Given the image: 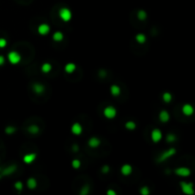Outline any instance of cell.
<instances>
[{"mask_svg": "<svg viewBox=\"0 0 195 195\" xmlns=\"http://www.w3.org/2000/svg\"><path fill=\"white\" fill-rule=\"evenodd\" d=\"M59 17L62 19V21L64 22H69L71 20L72 18V13H71V11L70 9H68V8L64 7V8H61L59 10Z\"/></svg>", "mask_w": 195, "mask_h": 195, "instance_id": "cell-1", "label": "cell"}, {"mask_svg": "<svg viewBox=\"0 0 195 195\" xmlns=\"http://www.w3.org/2000/svg\"><path fill=\"white\" fill-rule=\"evenodd\" d=\"M7 58H8V60H9V62H10L11 64L17 65V64L21 61L22 57H21V54H20L19 52L13 51V52H10L9 53H8Z\"/></svg>", "mask_w": 195, "mask_h": 195, "instance_id": "cell-2", "label": "cell"}, {"mask_svg": "<svg viewBox=\"0 0 195 195\" xmlns=\"http://www.w3.org/2000/svg\"><path fill=\"white\" fill-rule=\"evenodd\" d=\"M180 188L181 190L187 195H192L194 194V189H193V184L192 183H188V182H181L180 183Z\"/></svg>", "mask_w": 195, "mask_h": 195, "instance_id": "cell-3", "label": "cell"}, {"mask_svg": "<svg viewBox=\"0 0 195 195\" xmlns=\"http://www.w3.org/2000/svg\"><path fill=\"white\" fill-rule=\"evenodd\" d=\"M103 114H104V116L107 118V119H113V118L116 116L117 110L112 106H107L106 108L104 109Z\"/></svg>", "mask_w": 195, "mask_h": 195, "instance_id": "cell-4", "label": "cell"}, {"mask_svg": "<svg viewBox=\"0 0 195 195\" xmlns=\"http://www.w3.org/2000/svg\"><path fill=\"white\" fill-rule=\"evenodd\" d=\"M175 152H176V150H175L174 148H170V150L164 151L163 153L159 156L158 162H163V161H165V160H167V159L172 157V155L175 154Z\"/></svg>", "mask_w": 195, "mask_h": 195, "instance_id": "cell-5", "label": "cell"}, {"mask_svg": "<svg viewBox=\"0 0 195 195\" xmlns=\"http://www.w3.org/2000/svg\"><path fill=\"white\" fill-rule=\"evenodd\" d=\"M150 137H151L152 142H153V143H158L163 138V133H162V131H160L159 129H152Z\"/></svg>", "mask_w": 195, "mask_h": 195, "instance_id": "cell-6", "label": "cell"}, {"mask_svg": "<svg viewBox=\"0 0 195 195\" xmlns=\"http://www.w3.org/2000/svg\"><path fill=\"white\" fill-rule=\"evenodd\" d=\"M190 170L188 169V167H177L176 170H174V173L178 175V176H181V177H187V176H189L190 175Z\"/></svg>", "mask_w": 195, "mask_h": 195, "instance_id": "cell-7", "label": "cell"}, {"mask_svg": "<svg viewBox=\"0 0 195 195\" xmlns=\"http://www.w3.org/2000/svg\"><path fill=\"white\" fill-rule=\"evenodd\" d=\"M37 32L40 35H47V34H49V32H51V28H49V26L47 23H42V24L38 26Z\"/></svg>", "mask_w": 195, "mask_h": 195, "instance_id": "cell-8", "label": "cell"}, {"mask_svg": "<svg viewBox=\"0 0 195 195\" xmlns=\"http://www.w3.org/2000/svg\"><path fill=\"white\" fill-rule=\"evenodd\" d=\"M71 133L72 134H74L76 136L80 135L83 131V127L82 125L78 123V122H76V123H73L71 125Z\"/></svg>", "mask_w": 195, "mask_h": 195, "instance_id": "cell-9", "label": "cell"}, {"mask_svg": "<svg viewBox=\"0 0 195 195\" xmlns=\"http://www.w3.org/2000/svg\"><path fill=\"white\" fill-rule=\"evenodd\" d=\"M182 112H183V114H185L186 116H190L193 114L194 109L190 104H185L182 107Z\"/></svg>", "mask_w": 195, "mask_h": 195, "instance_id": "cell-10", "label": "cell"}, {"mask_svg": "<svg viewBox=\"0 0 195 195\" xmlns=\"http://www.w3.org/2000/svg\"><path fill=\"white\" fill-rule=\"evenodd\" d=\"M121 173L122 175H124V176H129V175H131V172H132V167L131 165H129V164H125L121 167Z\"/></svg>", "mask_w": 195, "mask_h": 195, "instance_id": "cell-11", "label": "cell"}, {"mask_svg": "<svg viewBox=\"0 0 195 195\" xmlns=\"http://www.w3.org/2000/svg\"><path fill=\"white\" fill-rule=\"evenodd\" d=\"M36 153H33V152H32V153H27L24 155V157H23V162H24L25 164H32L34 160L36 159Z\"/></svg>", "mask_w": 195, "mask_h": 195, "instance_id": "cell-12", "label": "cell"}, {"mask_svg": "<svg viewBox=\"0 0 195 195\" xmlns=\"http://www.w3.org/2000/svg\"><path fill=\"white\" fill-rule=\"evenodd\" d=\"M101 144V141L99 138H97V137H90V138L89 139V141H88V145H89V147L90 148H97L99 147V145Z\"/></svg>", "mask_w": 195, "mask_h": 195, "instance_id": "cell-13", "label": "cell"}, {"mask_svg": "<svg viewBox=\"0 0 195 195\" xmlns=\"http://www.w3.org/2000/svg\"><path fill=\"white\" fill-rule=\"evenodd\" d=\"M32 90L33 93H35L37 94H41L45 91V86L40 83H34L32 85Z\"/></svg>", "mask_w": 195, "mask_h": 195, "instance_id": "cell-14", "label": "cell"}, {"mask_svg": "<svg viewBox=\"0 0 195 195\" xmlns=\"http://www.w3.org/2000/svg\"><path fill=\"white\" fill-rule=\"evenodd\" d=\"M170 113L167 112V110H161L159 113V119L161 122H163V123H167V121L170 120Z\"/></svg>", "mask_w": 195, "mask_h": 195, "instance_id": "cell-15", "label": "cell"}, {"mask_svg": "<svg viewBox=\"0 0 195 195\" xmlns=\"http://www.w3.org/2000/svg\"><path fill=\"white\" fill-rule=\"evenodd\" d=\"M110 91L112 96L117 97L118 95H120V93H121V89H120V87L117 85H112L110 88Z\"/></svg>", "mask_w": 195, "mask_h": 195, "instance_id": "cell-16", "label": "cell"}, {"mask_svg": "<svg viewBox=\"0 0 195 195\" xmlns=\"http://www.w3.org/2000/svg\"><path fill=\"white\" fill-rule=\"evenodd\" d=\"M64 70H65V71L67 72V73H69V74H71L72 72L75 71V70H76V65H75L74 63H71V62H70V63H68V64L65 65Z\"/></svg>", "mask_w": 195, "mask_h": 195, "instance_id": "cell-17", "label": "cell"}, {"mask_svg": "<svg viewBox=\"0 0 195 195\" xmlns=\"http://www.w3.org/2000/svg\"><path fill=\"white\" fill-rule=\"evenodd\" d=\"M27 187L30 189H35L37 187V181L35 180V178L30 177L27 180Z\"/></svg>", "mask_w": 195, "mask_h": 195, "instance_id": "cell-18", "label": "cell"}, {"mask_svg": "<svg viewBox=\"0 0 195 195\" xmlns=\"http://www.w3.org/2000/svg\"><path fill=\"white\" fill-rule=\"evenodd\" d=\"M52 70V66L49 63L46 62V63H43L41 66V71L43 72L45 74H48L49 71Z\"/></svg>", "mask_w": 195, "mask_h": 195, "instance_id": "cell-19", "label": "cell"}, {"mask_svg": "<svg viewBox=\"0 0 195 195\" xmlns=\"http://www.w3.org/2000/svg\"><path fill=\"white\" fill-rule=\"evenodd\" d=\"M135 39H136V41H137V43L142 45V44L146 43L147 37H146V35H145L144 33H137L136 36H135Z\"/></svg>", "mask_w": 195, "mask_h": 195, "instance_id": "cell-20", "label": "cell"}, {"mask_svg": "<svg viewBox=\"0 0 195 195\" xmlns=\"http://www.w3.org/2000/svg\"><path fill=\"white\" fill-rule=\"evenodd\" d=\"M64 38V34L61 32H55L54 33L52 34V39L54 40L55 42H60L62 41Z\"/></svg>", "mask_w": 195, "mask_h": 195, "instance_id": "cell-21", "label": "cell"}, {"mask_svg": "<svg viewBox=\"0 0 195 195\" xmlns=\"http://www.w3.org/2000/svg\"><path fill=\"white\" fill-rule=\"evenodd\" d=\"M137 17H138L139 20L145 21L148 17V14L144 10H140V11H138V13H137Z\"/></svg>", "mask_w": 195, "mask_h": 195, "instance_id": "cell-22", "label": "cell"}, {"mask_svg": "<svg viewBox=\"0 0 195 195\" xmlns=\"http://www.w3.org/2000/svg\"><path fill=\"white\" fill-rule=\"evenodd\" d=\"M162 99L165 103H170V102H171V100H172V95H171L170 93H167V91H166V93H163Z\"/></svg>", "mask_w": 195, "mask_h": 195, "instance_id": "cell-23", "label": "cell"}, {"mask_svg": "<svg viewBox=\"0 0 195 195\" xmlns=\"http://www.w3.org/2000/svg\"><path fill=\"white\" fill-rule=\"evenodd\" d=\"M125 128L127 129H129V131H133V129H136L135 122H133V121H128V122H126Z\"/></svg>", "mask_w": 195, "mask_h": 195, "instance_id": "cell-24", "label": "cell"}, {"mask_svg": "<svg viewBox=\"0 0 195 195\" xmlns=\"http://www.w3.org/2000/svg\"><path fill=\"white\" fill-rule=\"evenodd\" d=\"M28 131L32 133V134H37V133L39 132V127H38L37 125H32L29 127Z\"/></svg>", "mask_w": 195, "mask_h": 195, "instance_id": "cell-25", "label": "cell"}, {"mask_svg": "<svg viewBox=\"0 0 195 195\" xmlns=\"http://www.w3.org/2000/svg\"><path fill=\"white\" fill-rule=\"evenodd\" d=\"M15 170H16V167L15 166H11V167H7V169L3 171V175H10V174H11V173H13L14 171H15Z\"/></svg>", "mask_w": 195, "mask_h": 195, "instance_id": "cell-26", "label": "cell"}, {"mask_svg": "<svg viewBox=\"0 0 195 195\" xmlns=\"http://www.w3.org/2000/svg\"><path fill=\"white\" fill-rule=\"evenodd\" d=\"M71 166L73 169H79L80 167H81V161L78 159H74L71 161Z\"/></svg>", "mask_w": 195, "mask_h": 195, "instance_id": "cell-27", "label": "cell"}, {"mask_svg": "<svg viewBox=\"0 0 195 195\" xmlns=\"http://www.w3.org/2000/svg\"><path fill=\"white\" fill-rule=\"evenodd\" d=\"M14 131H15V128L13 127V126H9V127H7L5 129V132L7 133V134H9V135L14 133Z\"/></svg>", "mask_w": 195, "mask_h": 195, "instance_id": "cell-28", "label": "cell"}, {"mask_svg": "<svg viewBox=\"0 0 195 195\" xmlns=\"http://www.w3.org/2000/svg\"><path fill=\"white\" fill-rule=\"evenodd\" d=\"M14 189L16 190H18V191H21V190L23 189V183L20 182V181H17L14 184Z\"/></svg>", "mask_w": 195, "mask_h": 195, "instance_id": "cell-29", "label": "cell"}, {"mask_svg": "<svg viewBox=\"0 0 195 195\" xmlns=\"http://www.w3.org/2000/svg\"><path fill=\"white\" fill-rule=\"evenodd\" d=\"M150 189L148 188V187H143L142 189H140V193L142 195H148L150 194Z\"/></svg>", "mask_w": 195, "mask_h": 195, "instance_id": "cell-30", "label": "cell"}, {"mask_svg": "<svg viewBox=\"0 0 195 195\" xmlns=\"http://www.w3.org/2000/svg\"><path fill=\"white\" fill-rule=\"evenodd\" d=\"M7 46V40L5 39V38H0V49H3L5 48Z\"/></svg>", "mask_w": 195, "mask_h": 195, "instance_id": "cell-31", "label": "cell"}, {"mask_svg": "<svg viewBox=\"0 0 195 195\" xmlns=\"http://www.w3.org/2000/svg\"><path fill=\"white\" fill-rule=\"evenodd\" d=\"M167 142H170V143L174 142V141H175V136L173 134H169V135L167 136Z\"/></svg>", "mask_w": 195, "mask_h": 195, "instance_id": "cell-32", "label": "cell"}, {"mask_svg": "<svg viewBox=\"0 0 195 195\" xmlns=\"http://www.w3.org/2000/svg\"><path fill=\"white\" fill-rule=\"evenodd\" d=\"M5 64V57L3 55H0V66H3Z\"/></svg>", "mask_w": 195, "mask_h": 195, "instance_id": "cell-33", "label": "cell"}, {"mask_svg": "<svg viewBox=\"0 0 195 195\" xmlns=\"http://www.w3.org/2000/svg\"><path fill=\"white\" fill-rule=\"evenodd\" d=\"M107 193H108V195H116V192L114 191L113 189H109L108 191H107Z\"/></svg>", "mask_w": 195, "mask_h": 195, "instance_id": "cell-34", "label": "cell"}, {"mask_svg": "<svg viewBox=\"0 0 195 195\" xmlns=\"http://www.w3.org/2000/svg\"><path fill=\"white\" fill-rule=\"evenodd\" d=\"M103 171H104V173H108L109 167H108V166H105V167H103Z\"/></svg>", "mask_w": 195, "mask_h": 195, "instance_id": "cell-35", "label": "cell"}]
</instances>
